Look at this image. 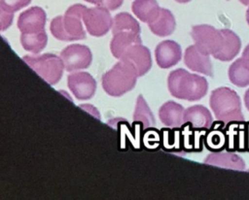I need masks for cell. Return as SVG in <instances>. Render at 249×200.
I'll list each match as a JSON object with an SVG mask.
<instances>
[{
	"instance_id": "obj_1",
	"label": "cell",
	"mask_w": 249,
	"mask_h": 200,
	"mask_svg": "<svg viewBox=\"0 0 249 200\" xmlns=\"http://www.w3.org/2000/svg\"><path fill=\"white\" fill-rule=\"evenodd\" d=\"M167 86L172 96L188 101L201 99L208 90V83L205 78L192 74L182 68L169 73Z\"/></svg>"
},
{
	"instance_id": "obj_2",
	"label": "cell",
	"mask_w": 249,
	"mask_h": 200,
	"mask_svg": "<svg viewBox=\"0 0 249 200\" xmlns=\"http://www.w3.org/2000/svg\"><path fill=\"white\" fill-rule=\"evenodd\" d=\"M210 108L217 120L224 123L242 122L244 117L238 94L231 88L222 86L214 89L209 98Z\"/></svg>"
},
{
	"instance_id": "obj_3",
	"label": "cell",
	"mask_w": 249,
	"mask_h": 200,
	"mask_svg": "<svg viewBox=\"0 0 249 200\" xmlns=\"http://www.w3.org/2000/svg\"><path fill=\"white\" fill-rule=\"evenodd\" d=\"M87 7L81 4L70 6L64 16H58L51 21L50 30L53 36L60 41L82 40L86 31L82 25L84 12Z\"/></svg>"
},
{
	"instance_id": "obj_4",
	"label": "cell",
	"mask_w": 249,
	"mask_h": 200,
	"mask_svg": "<svg viewBox=\"0 0 249 200\" xmlns=\"http://www.w3.org/2000/svg\"><path fill=\"white\" fill-rule=\"evenodd\" d=\"M137 77L134 67L127 61L120 59L102 76V87L110 96L119 97L134 87Z\"/></svg>"
},
{
	"instance_id": "obj_5",
	"label": "cell",
	"mask_w": 249,
	"mask_h": 200,
	"mask_svg": "<svg viewBox=\"0 0 249 200\" xmlns=\"http://www.w3.org/2000/svg\"><path fill=\"white\" fill-rule=\"evenodd\" d=\"M22 60L50 84H55L62 77L64 65L61 58L53 53L24 55Z\"/></svg>"
},
{
	"instance_id": "obj_6",
	"label": "cell",
	"mask_w": 249,
	"mask_h": 200,
	"mask_svg": "<svg viewBox=\"0 0 249 200\" xmlns=\"http://www.w3.org/2000/svg\"><path fill=\"white\" fill-rule=\"evenodd\" d=\"M191 36L195 46L204 54L210 55L216 53L222 47L223 34L221 29L208 24L194 25L191 30Z\"/></svg>"
},
{
	"instance_id": "obj_7",
	"label": "cell",
	"mask_w": 249,
	"mask_h": 200,
	"mask_svg": "<svg viewBox=\"0 0 249 200\" xmlns=\"http://www.w3.org/2000/svg\"><path fill=\"white\" fill-rule=\"evenodd\" d=\"M83 21L87 31L95 37L105 35L113 23L109 10L100 6L87 8L83 15Z\"/></svg>"
},
{
	"instance_id": "obj_8",
	"label": "cell",
	"mask_w": 249,
	"mask_h": 200,
	"mask_svg": "<svg viewBox=\"0 0 249 200\" xmlns=\"http://www.w3.org/2000/svg\"><path fill=\"white\" fill-rule=\"evenodd\" d=\"M60 58L63 62L64 69L68 72L88 68L91 63V51L84 45L73 44L66 47L60 52Z\"/></svg>"
},
{
	"instance_id": "obj_9",
	"label": "cell",
	"mask_w": 249,
	"mask_h": 200,
	"mask_svg": "<svg viewBox=\"0 0 249 200\" xmlns=\"http://www.w3.org/2000/svg\"><path fill=\"white\" fill-rule=\"evenodd\" d=\"M67 83L74 96L79 100H88L95 93L96 82L93 77L87 72L69 74Z\"/></svg>"
},
{
	"instance_id": "obj_10",
	"label": "cell",
	"mask_w": 249,
	"mask_h": 200,
	"mask_svg": "<svg viewBox=\"0 0 249 200\" xmlns=\"http://www.w3.org/2000/svg\"><path fill=\"white\" fill-rule=\"evenodd\" d=\"M121 59L130 63L138 77L145 75L152 67V58L150 50L141 44H135L129 47L122 55Z\"/></svg>"
},
{
	"instance_id": "obj_11",
	"label": "cell",
	"mask_w": 249,
	"mask_h": 200,
	"mask_svg": "<svg viewBox=\"0 0 249 200\" xmlns=\"http://www.w3.org/2000/svg\"><path fill=\"white\" fill-rule=\"evenodd\" d=\"M46 13L40 7H31L18 18V28L21 33H37L45 30Z\"/></svg>"
},
{
	"instance_id": "obj_12",
	"label": "cell",
	"mask_w": 249,
	"mask_h": 200,
	"mask_svg": "<svg viewBox=\"0 0 249 200\" xmlns=\"http://www.w3.org/2000/svg\"><path fill=\"white\" fill-rule=\"evenodd\" d=\"M155 56L157 64L160 68H170L180 61L182 57L181 47L172 40L162 41L157 46L155 50Z\"/></svg>"
},
{
	"instance_id": "obj_13",
	"label": "cell",
	"mask_w": 249,
	"mask_h": 200,
	"mask_svg": "<svg viewBox=\"0 0 249 200\" xmlns=\"http://www.w3.org/2000/svg\"><path fill=\"white\" fill-rule=\"evenodd\" d=\"M185 65L194 72L213 76V67L209 55L202 53L195 45L188 47L184 53Z\"/></svg>"
},
{
	"instance_id": "obj_14",
	"label": "cell",
	"mask_w": 249,
	"mask_h": 200,
	"mask_svg": "<svg viewBox=\"0 0 249 200\" xmlns=\"http://www.w3.org/2000/svg\"><path fill=\"white\" fill-rule=\"evenodd\" d=\"M184 123L195 129L208 130L213 123L210 111L202 105H195L184 111Z\"/></svg>"
},
{
	"instance_id": "obj_15",
	"label": "cell",
	"mask_w": 249,
	"mask_h": 200,
	"mask_svg": "<svg viewBox=\"0 0 249 200\" xmlns=\"http://www.w3.org/2000/svg\"><path fill=\"white\" fill-rule=\"evenodd\" d=\"M223 34V44L221 49L213 54L214 58L221 61H231L239 52L241 41L239 37L230 29H221Z\"/></svg>"
},
{
	"instance_id": "obj_16",
	"label": "cell",
	"mask_w": 249,
	"mask_h": 200,
	"mask_svg": "<svg viewBox=\"0 0 249 200\" xmlns=\"http://www.w3.org/2000/svg\"><path fill=\"white\" fill-rule=\"evenodd\" d=\"M203 162L212 166L233 170H244L245 168L244 160L233 152L213 151L205 157Z\"/></svg>"
},
{
	"instance_id": "obj_17",
	"label": "cell",
	"mask_w": 249,
	"mask_h": 200,
	"mask_svg": "<svg viewBox=\"0 0 249 200\" xmlns=\"http://www.w3.org/2000/svg\"><path fill=\"white\" fill-rule=\"evenodd\" d=\"M184 111L182 105L167 101L159 110V117L160 121L168 127H179L184 124Z\"/></svg>"
},
{
	"instance_id": "obj_18",
	"label": "cell",
	"mask_w": 249,
	"mask_h": 200,
	"mask_svg": "<svg viewBox=\"0 0 249 200\" xmlns=\"http://www.w3.org/2000/svg\"><path fill=\"white\" fill-rule=\"evenodd\" d=\"M141 44L140 33L130 31H120L113 34V38L110 43V50L118 59H121L123 53L132 45Z\"/></svg>"
},
{
	"instance_id": "obj_19",
	"label": "cell",
	"mask_w": 249,
	"mask_h": 200,
	"mask_svg": "<svg viewBox=\"0 0 249 200\" xmlns=\"http://www.w3.org/2000/svg\"><path fill=\"white\" fill-rule=\"evenodd\" d=\"M148 25L152 33L160 37H164L173 33L176 22L174 16L169 10L160 8L158 17L153 21L148 23Z\"/></svg>"
},
{
	"instance_id": "obj_20",
	"label": "cell",
	"mask_w": 249,
	"mask_h": 200,
	"mask_svg": "<svg viewBox=\"0 0 249 200\" xmlns=\"http://www.w3.org/2000/svg\"><path fill=\"white\" fill-rule=\"evenodd\" d=\"M131 10L141 21L150 23L158 17L160 8L156 0H134Z\"/></svg>"
},
{
	"instance_id": "obj_21",
	"label": "cell",
	"mask_w": 249,
	"mask_h": 200,
	"mask_svg": "<svg viewBox=\"0 0 249 200\" xmlns=\"http://www.w3.org/2000/svg\"><path fill=\"white\" fill-rule=\"evenodd\" d=\"M230 82L239 87L249 85V60L245 57L236 59L229 68Z\"/></svg>"
},
{
	"instance_id": "obj_22",
	"label": "cell",
	"mask_w": 249,
	"mask_h": 200,
	"mask_svg": "<svg viewBox=\"0 0 249 200\" xmlns=\"http://www.w3.org/2000/svg\"><path fill=\"white\" fill-rule=\"evenodd\" d=\"M48 36L45 30L37 33H21L20 43L22 48L30 52L38 53L47 45Z\"/></svg>"
},
{
	"instance_id": "obj_23",
	"label": "cell",
	"mask_w": 249,
	"mask_h": 200,
	"mask_svg": "<svg viewBox=\"0 0 249 200\" xmlns=\"http://www.w3.org/2000/svg\"><path fill=\"white\" fill-rule=\"evenodd\" d=\"M120 31H130L140 33V26L138 21L127 13H120L113 18L112 33L115 34Z\"/></svg>"
},
{
	"instance_id": "obj_24",
	"label": "cell",
	"mask_w": 249,
	"mask_h": 200,
	"mask_svg": "<svg viewBox=\"0 0 249 200\" xmlns=\"http://www.w3.org/2000/svg\"><path fill=\"white\" fill-rule=\"evenodd\" d=\"M227 132H224L221 128L210 127L204 138L205 147L212 151H220L224 150L227 147Z\"/></svg>"
},
{
	"instance_id": "obj_25",
	"label": "cell",
	"mask_w": 249,
	"mask_h": 200,
	"mask_svg": "<svg viewBox=\"0 0 249 200\" xmlns=\"http://www.w3.org/2000/svg\"><path fill=\"white\" fill-rule=\"evenodd\" d=\"M133 119L134 122L139 121L142 123L144 128L152 127L155 125V118L150 111L146 101L142 97V95H139L136 101V106H135V111L133 115Z\"/></svg>"
},
{
	"instance_id": "obj_26",
	"label": "cell",
	"mask_w": 249,
	"mask_h": 200,
	"mask_svg": "<svg viewBox=\"0 0 249 200\" xmlns=\"http://www.w3.org/2000/svg\"><path fill=\"white\" fill-rule=\"evenodd\" d=\"M235 149L239 151H249V122L244 123L237 132Z\"/></svg>"
},
{
	"instance_id": "obj_27",
	"label": "cell",
	"mask_w": 249,
	"mask_h": 200,
	"mask_svg": "<svg viewBox=\"0 0 249 200\" xmlns=\"http://www.w3.org/2000/svg\"><path fill=\"white\" fill-rule=\"evenodd\" d=\"M31 0H0V5L9 12H17L26 7Z\"/></svg>"
},
{
	"instance_id": "obj_28",
	"label": "cell",
	"mask_w": 249,
	"mask_h": 200,
	"mask_svg": "<svg viewBox=\"0 0 249 200\" xmlns=\"http://www.w3.org/2000/svg\"><path fill=\"white\" fill-rule=\"evenodd\" d=\"M14 14L7 11L0 5V31H4L9 28L13 22Z\"/></svg>"
},
{
	"instance_id": "obj_29",
	"label": "cell",
	"mask_w": 249,
	"mask_h": 200,
	"mask_svg": "<svg viewBox=\"0 0 249 200\" xmlns=\"http://www.w3.org/2000/svg\"><path fill=\"white\" fill-rule=\"evenodd\" d=\"M124 0H101L98 6L106 8L109 11H113L122 6Z\"/></svg>"
},
{
	"instance_id": "obj_30",
	"label": "cell",
	"mask_w": 249,
	"mask_h": 200,
	"mask_svg": "<svg viewBox=\"0 0 249 200\" xmlns=\"http://www.w3.org/2000/svg\"><path fill=\"white\" fill-rule=\"evenodd\" d=\"M244 103H245L246 109L249 111V88L244 93Z\"/></svg>"
},
{
	"instance_id": "obj_31",
	"label": "cell",
	"mask_w": 249,
	"mask_h": 200,
	"mask_svg": "<svg viewBox=\"0 0 249 200\" xmlns=\"http://www.w3.org/2000/svg\"><path fill=\"white\" fill-rule=\"evenodd\" d=\"M242 56L249 60V44L245 47V49H244V50L242 52Z\"/></svg>"
},
{
	"instance_id": "obj_32",
	"label": "cell",
	"mask_w": 249,
	"mask_h": 200,
	"mask_svg": "<svg viewBox=\"0 0 249 200\" xmlns=\"http://www.w3.org/2000/svg\"><path fill=\"white\" fill-rule=\"evenodd\" d=\"M85 1L89 2V3H91V4H94V5H96V6H98V5L100 4V2H101V0H85Z\"/></svg>"
},
{
	"instance_id": "obj_33",
	"label": "cell",
	"mask_w": 249,
	"mask_h": 200,
	"mask_svg": "<svg viewBox=\"0 0 249 200\" xmlns=\"http://www.w3.org/2000/svg\"><path fill=\"white\" fill-rule=\"evenodd\" d=\"M246 20H247V23H248V25H249V8H248L247 11H246Z\"/></svg>"
},
{
	"instance_id": "obj_34",
	"label": "cell",
	"mask_w": 249,
	"mask_h": 200,
	"mask_svg": "<svg viewBox=\"0 0 249 200\" xmlns=\"http://www.w3.org/2000/svg\"><path fill=\"white\" fill-rule=\"evenodd\" d=\"M239 2H241V4L243 5H249V0H239Z\"/></svg>"
},
{
	"instance_id": "obj_35",
	"label": "cell",
	"mask_w": 249,
	"mask_h": 200,
	"mask_svg": "<svg viewBox=\"0 0 249 200\" xmlns=\"http://www.w3.org/2000/svg\"><path fill=\"white\" fill-rule=\"evenodd\" d=\"M176 2H178V3H188V2H190L191 0H175Z\"/></svg>"
}]
</instances>
